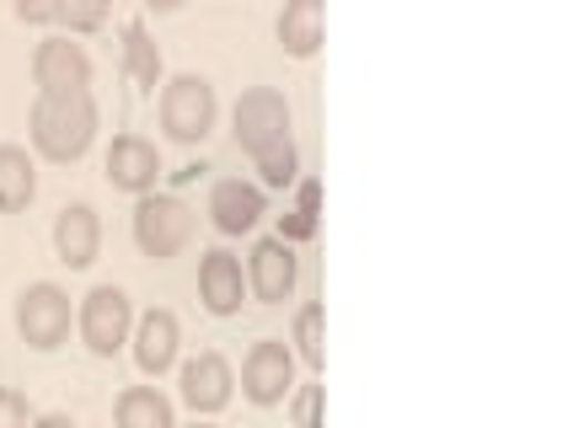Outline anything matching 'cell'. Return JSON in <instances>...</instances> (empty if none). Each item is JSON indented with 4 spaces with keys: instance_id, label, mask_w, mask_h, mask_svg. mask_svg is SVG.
Here are the masks:
<instances>
[{
    "instance_id": "5bb4252c",
    "label": "cell",
    "mask_w": 568,
    "mask_h": 428,
    "mask_svg": "<svg viewBox=\"0 0 568 428\" xmlns=\"http://www.w3.org/2000/svg\"><path fill=\"white\" fill-rule=\"evenodd\" d=\"M178 316L172 310H145L140 322H134V365L145 369V375H166V369L178 365Z\"/></svg>"
},
{
    "instance_id": "4316f807",
    "label": "cell",
    "mask_w": 568,
    "mask_h": 428,
    "mask_svg": "<svg viewBox=\"0 0 568 428\" xmlns=\"http://www.w3.org/2000/svg\"><path fill=\"white\" fill-rule=\"evenodd\" d=\"M295 210L322 220V183H316V177H301V204H295Z\"/></svg>"
},
{
    "instance_id": "603a6c76",
    "label": "cell",
    "mask_w": 568,
    "mask_h": 428,
    "mask_svg": "<svg viewBox=\"0 0 568 428\" xmlns=\"http://www.w3.org/2000/svg\"><path fill=\"white\" fill-rule=\"evenodd\" d=\"M290 418H295V428H322V386L316 380L290 397Z\"/></svg>"
},
{
    "instance_id": "3957f363",
    "label": "cell",
    "mask_w": 568,
    "mask_h": 428,
    "mask_svg": "<svg viewBox=\"0 0 568 428\" xmlns=\"http://www.w3.org/2000/svg\"><path fill=\"white\" fill-rule=\"evenodd\" d=\"M193 236V214L183 198H161V193H140L134 204V242L145 257H178Z\"/></svg>"
},
{
    "instance_id": "83f0119b",
    "label": "cell",
    "mask_w": 568,
    "mask_h": 428,
    "mask_svg": "<svg viewBox=\"0 0 568 428\" xmlns=\"http://www.w3.org/2000/svg\"><path fill=\"white\" fill-rule=\"evenodd\" d=\"M32 428H75V424H70L64 412H49V418H38V424H32Z\"/></svg>"
},
{
    "instance_id": "2e32d148",
    "label": "cell",
    "mask_w": 568,
    "mask_h": 428,
    "mask_svg": "<svg viewBox=\"0 0 568 428\" xmlns=\"http://www.w3.org/2000/svg\"><path fill=\"white\" fill-rule=\"evenodd\" d=\"M280 43L290 60H312L316 49H322V0H284Z\"/></svg>"
},
{
    "instance_id": "d4e9b609",
    "label": "cell",
    "mask_w": 568,
    "mask_h": 428,
    "mask_svg": "<svg viewBox=\"0 0 568 428\" xmlns=\"http://www.w3.org/2000/svg\"><path fill=\"white\" fill-rule=\"evenodd\" d=\"M280 236L290 246H295V242H312V236H316V220H312V214H301V210L280 214Z\"/></svg>"
},
{
    "instance_id": "484cf974",
    "label": "cell",
    "mask_w": 568,
    "mask_h": 428,
    "mask_svg": "<svg viewBox=\"0 0 568 428\" xmlns=\"http://www.w3.org/2000/svg\"><path fill=\"white\" fill-rule=\"evenodd\" d=\"M17 17L43 28V22H60V0H17Z\"/></svg>"
},
{
    "instance_id": "7402d4cb",
    "label": "cell",
    "mask_w": 568,
    "mask_h": 428,
    "mask_svg": "<svg viewBox=\"0 0 568 428\" xmlns=\"http://www.w3.org/2000/svg\"><path fill=\"white\" fill-rule=\"evenodd\" d=\"M113 0H60V22H70V32H97L108 22Z\"/></svg>"
},
{
    "instance_id": "9a60e30c",
    "label": "cell",
    "mask_w": 568,
    "mask_h": 428,
    "mask_svg": "<svg viewBox=\"0 0 568 428\" xmlns=\"http://www.w3.org/2000/svg\"><path fill=\"white\" fill-rule=\"evenodd\" d=\"M263 187L242 183V177H231V183H215L210 193V220H215V231L225 236H242V231H253L257 220H263Z\"/></svg>"
},
{
    "instance_id": "ba28073f",
    "label": "cell",
    "mask_w": 568,
    "mask_h": 428,
    "mask_svg": "<svg viewBox=\"0 0 568 428\" xmlns=\"http://www.w3.org/2000/svg\"><path fill=\"white\" fill-rule=\"evenodd\" d=\"M32 81L38 92H87L92 86V60L70 38H43L32 54Z\"/></svg>"
},
{
    "instance_id": "4fadbf2b",
    "label": "cell",
    "mask_w": 568,
    "mask_h": 428,
    "mask_svg": "<svg viewBox=\"0 0 568 428\" xmlns=\"http://www.w3.org/2000/svg\"><path fill=\"white\" fill-rule=\"evenodd\" d=\"M231 386H236V375H231L225 354H199L183 365V401L193 412H221L231 401Z\"/></svg>"
},
{
    "instance_id": "7a4b0ae2",
    "label": "cell",
    "mask_w": 568,
    "mask_h": 428,
    "mask_svg": "<svg viewBox=\"0 0 568 428\" xmlns=\"http://www.w3.org/2000/svg\"><path fill=\"white\" fill-rule=\"evenodd\" d=\"M161 129L183 145H199L215 129V86L204 75H172L161 86Z\"/></svg>"
},
{
    "instance_id": "d6986e66",
    "label": "cell",
    "mask_w": 568,
    "mask_h": 428,
    "mask_svg": "<svg viewBox=\"0 0 568 428\" xmlns=\"http://www.w3.org/2000/svg\"><path fill=\"white\" fill-rule=\"evenodd\" d=\"M124 70L140 81V86H151V92L161 86V49H156V38H151L145 22H129L124 28Z\"/></svg>"
},
{
    "instance_id": "ffe728a7",
    "label": "cell",
    "mask_w": 568,
    "mask_h": 428,
    "mask_svg": "<svg viewBox=\"0 0 568 428\" xmlns=\"http://www.w3.org/2000/svg\"><path fill=\"white\" fill-rule=\"evenodd\" d=\"M257 172H263V187H290L301 183V151H295V140L284 134V140H274L268 151H257Z\"/></svg>"
},
{
    "instance_id": "9c48e42d",
    "label": "cell",
    "mask_w": 568,
    "mask_h": 428,
    "mask_svg": "<svg viewBox=\"0 0 568 428\" xmlns=\"http://www.w3.org/2000/svg\"><path fill=\"white\" fill-rule=\"evenodd\" d=\"M295 274H301V263H295V252H290V242H284V236L257 242L253 257H247V289H253L263 306H280V300H290Z\"/></svg>"
},
{
    "instance_id": "cb8c5ba5",
    "label": "cell",
    "mask_w": 568,
    "mask_h": 428,
    "mask_svg": "<svg viewBox=\"0 0 568 428\" xmlns=\"http://www.w3.org/2000/svg\"><path fill=\"white\" fill-rule=\"evenodd\" d=\"M28 424H32L28 397L11 391V386H0V428H28Z\"/></svg>"
},
{
    "instance_id": "e0dca14e",
    "label": "cell",
    "mask_w": 568,
    "mask_h": 428,
    "mask_svg": "<svg viewBox=\"0 0 568 428\" xmlns=\"http://www.w3.org/2000/svg\"><path fill=\"white\" fill-rule=\"evenodd\" d=\"M38 193V172L22 145H0V214H17L32 204Z\"/></svg>"
},
{
    "instance_id": "277c9868",
    "label": "cell",
    "mask_w": 568,
    "mask_h": 428,
    "mask_svg": "<svg viewBox=\"0 0 568 428\" xmlns=\"http://www.w3.org/2000/svg\"><path fill=\"white\" fill-rule=\"evenodd\" d=\"M75 322H81V343L92 348L97 359H113L129 343V333H134V310H129V295L119 284H97L92 295L81 300Z\"/></svg>"
},
{
    "instance_id": "6da1fadb",
    "label": "cell",
    "mask_w": 568,
    "mask_h": 428,
    "mask_svg": "<svg viewBox=\"0 0 568 428\" xmlns=\"http://www.w3.org/2000/svg\"><path fill=\"white\" fill-rule=\"evenodd\" d=\"M32 145L49 161H81L97 140V102L92 92H38L32 102Z\"/></svg>"
},
{
    "instance_id": "ac0fdd59",
    "label": "cell",
    "mask_w": 568,
    "mask_h": 428,
    "mask_svg": "<svg viewBox=\"0 0 568 428\" xmlns=\"http://www.w3.org/2000/svg\"><path fill=\"white\" fill-rule=\"evenodd\" d=\"M119 428H178V418L156 386H129L119 397Z\"/></svg>"
},
{
    "instance_id": "f546056e",
    "label": "cell",
    "mask_w": 568,
    "mask_h": 428,
    "mask_svg": "<svg viewBox=\"0 0 568 428\" xmlns=\"http://www.w3.org/2000/svg\"><path fill=\"white\" fill-rule=\"evenodd\" d=\"M193 428H221V424H193Z\"/></svg>"
},
{
    "instance_id": "52a82bcc",
    "label": "cell",
    "mask_w": 568,
    "mask_h": 428,
    "mask_svg": "<svg viewBox=\"0 0 568 428\" xmlns=\"http://www.w3.org/2000/svg\"><path fill=\"white\" fill-rule=\"evenodd\" d=\"M231 123H236V145L247 155H257V151H268L274 140L290 134V102H284L274 86H253V92L236 96Z\"/></svg>"
},
{
    "instance_id": "f1b7e54d",
    "label": "cell",
    "mask_w": 568,
    "mask_h": 428,
    "mask_svg": "<svg viewBox=\"0 0 568 428\" xmlns=\"http://www.w3.org/2000/svg\"><path fill=\"white\" fill-rule=\"evenodd\" d=\"M151 11H178V6H189V0H145Z\"/></svg>"
},
{
    "instance_id": "8fae6325",
    "label": "cell",
    "mask_w": 568,
    "mask_h": 428,
    "mask_svg": "<svg viewBox=\"0 0 568 428\" xmlns=\"http://www.w3.org/2000/svg\"><path fill=\"white\" fill-rule=\"evenodd\" d=\"M242 295H247L242 263H236L225 246L204 252V263H199V300L215 310V316H236V310H242Z\"/></svg>"
},
{
    "instance_id": "30bf717a",
    "label": "cell",
    "mask_w": 568,
    "mask_h": 428,
    "mask_svg": "<svg viewBox=\"0 0 568 428\" xmlns=\"http://www.w3.org/2000/svg\"><path fill=\"white\" fill-rule=\"evenodd\" d=\"M108 183L124 187V193H151L161 177V155L151 140H140V134H119L113 145H108Z\"/></svg>"
},
{
    "instance_id": "7c38bea8",
    "label": "cell",
    "mask_w": 568,
    "mask_h": 428,
    "mask_svg": "<svg viewBox=\"0 0 568 428\" xmlns=\"http://www.w3.org/2000/svg\"><path fill=\"white\" fill-rule=\"evenodd\" d=\"M97 246H102V225H97L92 204H64L54 220V252H60L64 268H92Z\"/></svg>"
},
{
    "instance_id": "8992f818",
    "label": "cell",
    "mask_w": 568,
    "mask_h": 428,
    "mask_svg": "<svg viewBox=\"0 0 568 428\" xmlns=\"http://www.w3.org/2000/svg\"><path fill=\"white\" fill-rule=\"evenodd\" d=\"M242 391L257 407H280L295 391V354L284 348L280 337H263V343L247 348V359H242Z\"/></svg>"
},
{
    "instance_id": "44dd1931",
    "label": "cell",
    "mask_w": 568,
    "mask_h": 428,
    "mask_svg": "<svg viewBox=\"0 0 568 428\" xmlns=\"http://www.w3.org/2000/svg\"><path fill=\"white\" fill-rule=\"evenodd\" d=\"M295 348H301V359L312 369H322V359H327V348H322V306H301V316H295Z\"/></svg>"
},
{
    "instance_id": "5b68a950",
    "label": "cell",
    "mask_w": 568,
    "mask_h": 428,
    "mask_svg": "<svg viewBox=\"0 0 568 428\" xmlns=\"http://www.w3.org/2000/svg\"><path fill=\"white\" fill-rule=\"evenodd\" d=\"M17 333L32 348H60L70 337V295L60 284H28L17 295Z\"/></svg>"
}]
</instances>
